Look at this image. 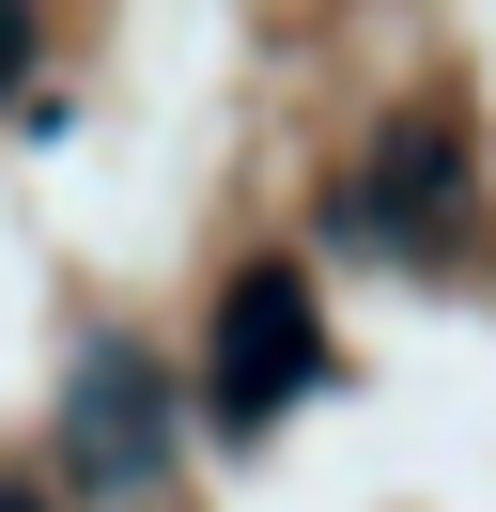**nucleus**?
Instances as JSON below:
<instances>
[{"mask_svg": "<svg viewBox=\"0 0 496 512\" xmlns=\"http://www.w3.org/2000/svg\"><path fill=\"white\" fill-rule=\"evenodd\" d=\"M310 388H326V295H310V264H233L217 280V326H202V419L248 450Z\"/></svg>", "mask_w": 496, "mask_h": 512, "instance_id": "nucleus-1", "label": "nucleus"}, {"mask_svg": "<svg viewBox=\"0 0 496 512\" xmlns=\"http://www.w3.org/2000/svg\"><path fill=\"white\" fill-rule=\"evenodd\" d=\"M326 233L341 249H388V264H450V233H465V140L450 125L372 140V156L326 187Z\"/></svg>", "mask_w": 496, "mask_h": 512, "instance_id": "nucleus-2", "label": "nucleus"}, {"mask_svg": "<svg viewBox=\"0 0 496 512\" xmlns=\"http://www.w3.org/2000/svg\"><path fill=\"white\" fill-rule=\"evenodd\" d=\"M62 481L78 497H155L171 481V388H155V357L93 342L62 373Z\"/></svg>", "mask_w": 496, "mask_h": 512, "instance_id": "nucleus-3", "label": "nucleus"}, {"mask_svg": "<svg viewBox=\"0 0 496 512\" xmlns=\"http://www.w3.org/2000/svg\"><path fill=\"white\" fill-rule=\"evenodd\" d=\"M31 78V0H0V94Z\"/></svg>", "mask_w": 496, "mask_h": 512, "instance_id": "nucleus-4", "label": "nucleus"}, {"mask_svg": "<svg viewBox=\"0 0 496 512\" xmlns=\"http://www.w3.org/2000/svg\"><path fill=\"white\" fill-rule=\"evenodd\" d=\"M0 512H62V497H47V481H31V466H0Z\"/></svg>", "mask_w": 496, "mask_h": 512, "instance_id": "nucleus-5", "label": "nucleus"}]
</instances>
